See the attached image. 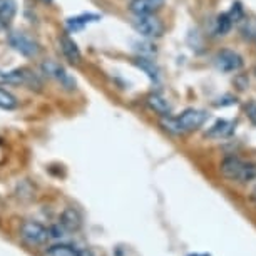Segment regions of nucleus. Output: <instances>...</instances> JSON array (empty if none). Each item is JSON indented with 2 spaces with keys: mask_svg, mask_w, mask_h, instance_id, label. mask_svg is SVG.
<instances>
[{
  "mask_svg": "<svg viewBox=\"0 0 256 256\" xmlns=\"http://www.w3.org/2000/svg\"><path fill=\"white\" fill-rule=\"evenodd\" d=\"M221 174H223L226 180H231V181H251L256 178V166L250 162H244L243 159L240 158H234V156H230L226 158L223 162H221V168H220Z\"/></svg>",
  "mask_w": 256,
  "mask_h": 256,
  "instance_id": "obj_2",
  "label": "nucleus"
},
{
  "mask_svg": "<svg viewBox=\"0 0 256 256\" xmlns=\"http://www.w3.org/2000/svg\"><path fill=\"white\" fill-rule=\"evenodd\" d=\"M190 256H211V254H208V253H202V254H198V253H196V254H190Z\"/></svg>",
  "mask_w": 256,
  "mask_h": 256,
  "instance_id": "obj_24",
  "label": "nucleus"
},
{
  "mask_svg": "<svg viewBox=\"0 0 256 256\" xmlns=\"http://www.w3.org/2000/svg\"><path fill=\"white\" fill-rule=\"evenodd\" d=\"M208 114L204 110L200 109H186L184 112L178 118H172V116H168L161 120V126L166 131L172 132V134H186V132H192L196 129H200L202 124L206 122Z\"/></svg>",
  "mask_w": 256,
  "mask_h": 256,
  "instance_id": "obj_1",
  "label": "nucleus"
},
{
  "mask_svg": "<svg viewBox=\"0 0 256 256\" xmlns=\"http://www.w3.org/2000/svg\"><path fill=\"white\" fill-rule=\"evenodd\" d=\"M40 69H42V74L50 77V79H54L60 88H64L67 90L76 89V80L72 79L69 76V72H67L57 60H52V59L44 60L40 66Z\"/></svg>",
  "mask_w": 256,
  "mask_h": 256,
  "instance_id": "obj_5",
  "label": "nucleus"
},
{
  "mask_svg": "<svg viewBox=\"0 0 256 256\" xmlns=\"http://www.w3.org/2000/svg\"><path fill=\"white\" fill-rule=\"evenodd\" d=\"M42 2H46V4H50V2H52V0H42Z\"/></svg>",
  "mask_w": 256,
  "mask_h": 256,
  "instance_id": "obj_25",
  "label": "nucleus"
},
{
  "mask_svg": "<svg viewBox=\"0 0 256 256\" xmlns=\"http://www.w3.org/2000/svg\"><path fill=\"white\" fill-rule=\"evenodd\" d=\"M231 27H233V20L230 18L228 14H221L218 17V20H216V34H220V36H226Z\"/></svg>",
  "mask_w": 256,
  "mask_h": 256,
  "instance_id": "obj_18",
  "label": "nucleus"
},
{
  "mask_svg": "<svg viewBox=\"0 0 256 256\" xmlns=\"http://www.w3.org/2000/svg\"><path fill=\"white\" fill-rule=\"evenodd\" d=\"M77 253H79V250L74 248V246L60 243V244L50 246V248L47 250L46 256H77Z\"/></svg>",
  "mask_w": 256,
  "mask_h": 256,
  "instance_id": "obj_16",
  "label": "nucleus"
},
{
  "mask_svg": "<svg viewBox=\"0 0 256 256\" xmlns=\"http://www.w3.org/2000/svg\"><path fill=\"white\" fill-rule=\"evenodd\" d=\"M0 84L7 86H26V88H40V79L30 69L18 67V69L0 70Z\"/></svg>",
  "mask_w": 256,
  "mask_h": 256,
  "instance_id": "obj_3",
  "label": "nucleus"
},
{
  "mask_svg": "<svg viewBox=\"0 0 256 256\" xmlns=\"http://www.w3.org/2000/svg\"><path fill=\"white\" fill-rule=\"evenodd\" d=\"M164 6V0H131L129 8L134 16H149L161 10Z\"/></svg>",
  "mask_w": 256,
  "mask_h": 256,
  "instance_id": "obj_10",
  "label": "nucleus"
},
{
  "mask_svg": "<svg viewBox=\"0 0 256 256\" xmlns=\"http://www.w3.org/2000/svg\"><path fill=\"white\" fill-rule=\"evenodd\" d=\"M246 114H248L250 120L256 126V102H251L248 104V108H246Z\"/></svg>",
  "mask_w": 256,
  "mask_h": 256,
  "instance_id": "obj_22",
  "label": "nucleus"
},
{
  "mask_svg": "<svg viewBox=\"0 0 256 256\" xmlns=\"http://www.w3.org/2000/svg\"><path fill=\"white\" fill-rule=\"evenodd\" d=\"M59 44H60L62 54H64V57L70 62V64H76V66L80 64L82 54H80L79 47H77V44L74 42V38H70L69 34H62L59 37Z\"/></svg>",
  "mask_w": 256,
  "mask_h": 256,
  "instance_id": "obj_9",
  "label": "nucleus"
},
{
  "mask_svg": "<svg viewBox=\"0 0 256 256\" xmlns=\"http://www.w3.org/2000/svg\"><path fill=\"white\" fill-rule=\"evenodd\" d=\"M17 14V2L16 0H0V26H8Z\"/></svg>",
  "mask_w": 256,
  "mask_h": 256,
  "instance_id": "obj_13",
  "label": "nucleus"
},
{
  "mask_svg": "<svg viewBox=\"0 0 256 256\" xmlns=\"http://www.w3.org/2000/svg\"><path fill=\"white\" fill-rule=\"evenodd\" d=\"M60 224L64 226L66 231H77L82 224L79 212H77L74 208H67L60 216Z\"/></svg>",
  "mask_w": 256,
  "mask_h": 256,
  "instance_id": "obj_14",
  "label": "nucleus"
},
{
  "mask_svg": "<svg viewBox=\"0 0 256 256\" xmlns=\"http://www.w3.org/2000/svg\"><path fill=\"white\" fill-rule=\"evenodd\" d=\"M99 16L96 14H82V16H77V17H70L66 20V28H67V34H74V32H79L82 30L86 26L92 22H98L99 20Z\"/></svg>",
  "mask_w": 256,
  "mask_h": 256,
  "instance_id": "obj_11",
  "label": "nucleus"
},
{
  "mask_svg": "<svg viewBox=\"0 0 256 256\" xmlns=\"http://www.w3.org/2000/svg\"><path fill=\"white\" fill-rule=\"evenodd\" d=\"M0 28H2V26H0Z\"/></svg>",
  "mask_w": 256,
  "mask_h": 256,
  "instance_id": "obj_27",
  "label": "nucleus"
},
{
  "mask_svg": "<svg viewBox=\"0 0 256 256\" xmlns=\"http://www.w3.org/2000/svg\"><path fill=\"white\" fill-rule=\"evenodd\" d=\"M136 66L141 67V69L146 72V74L151 77L152 80L158 79V69L154 67V64H152L151 60H148V59H136Z\"/></svg>",
  "mask_w": 256,
  "mask_h": 256,
  "instance_id": "obj_19",
  "label": "nucleus"
},
{
  "mask_svg": "<svg viewBox=\"0 0 256 256\" xmlns=\"http://www.w3.org/2000/svg\"><path fill=\"white\" fill-rule=\"evenodd\" d=\"M7 42L14 50L18 52V54L24 57H36L38 54L37 42L34 40L32 37H28L26 32H20V30L10 32L7 36Z\"/></svg>",
  "mask_w": 256,
  "mask_h": 256,
  "instance_id": "obj_6",
  "label": "nucleus"
},
{
  "mask_svg": "<svg viewBox=\"0 0 256 256\" xmlns=\"http://www.w3.org/2000/svg\"><path fill=\"white\" fill-rule=\"evenodd\" d=\"M20 238L30 246L44 244L49 238V230L37 221H26L20 228Z\"/></svg>",
  "mask_w": 256,
  "mask_h": 256,
  "instance_id": "obj_7",
  "label": "nucleus"
},
{
  "mask_svg": "<svg viewBox=\"0 0 256 256\" xmlns=\"http://www.w3.org/2000/svg\"><path fill=\"white\" fill-rule=\"evenodd\" d=\"M77 256H94V253L90 250H79Z\"/></svg>",
  "mask_w": 256,
  "mask_h": 256,
  "instance_id": "obj_23",
  "label": "nucleus"
},
{
  "mask_svg": "<svg viewBox=\"0 0 256 256\" xmlns=\"http://www.w3.org/2000/svg\"><path fill=\"white\" fill-rule=\"evenodd\" d=\"M214 64L221 72H236L243 67V59L238 52L223 49L220 50L214 57Z\"/></svg>",
  "mask_w": 256,
  "mask_h": 256,
  "instance_id": "obj_8",
  "label": "nucleus"
},
{
  "mask_svg": "<svg viewBox=\"0 0 256 256\" xmlns=\"http://www.w3.org/2000/svg\"><path fill=\"white\" fill-rule=\"evenodd\" d=\"M66 236V228L62 224H56L49 230V238H64Z\"/></svg>",
  "mask_w": 256,
  "mask_h": 256,
  "instance_id": "obj_21",
  "label": "nucleus"
},
{
  "mask_svg": "<svg viewBox=\"0 0 256 256\" xmlns=\"http://www.w3.org/2000/svg\"><path fill=\"white\" fill-rule=\"evenodd\" d=\"M233 132H234V122L221 119V120H216L214 126L206 132V136L212 139H224V138H230Z\"/></svg>",
  "mask_w": 256,
  "mask_h": 256,
  "instance_id": "obj_12",
  "label": "nucleus"
},
{
  "mask_svg": "<svg viewBox=\"0 0 256 256\" xmlns=\"http://www.w3.org/2000/svg\"><path fill=\"white\" fill-rule=\"evenodd\" d=\"M254 42H256V34H254Z\"/></svg>",
  "mask_w": 256,
  "mask_h": 256,
  "instance_id": "obj_26",
  "label": "nucleus"
},
{
  "mask_svg": "<svg viewBox=\"0 0 256 256\" xmlns=\"http://www.w3.org/2000/svg\"><path fill=\"white\" fill-rule=\"evenodd\" d=\"M228 16H230L231 20H233V24L243 20V18H244V10H243V7H241L240 2L233 4V7H231V10L228 12Z\"/></svg>",
  "mask_w": 256,
  "mask_h": 256,
  "instance_id": "obj_20",
  "label": "nucleus"
},
{
  "mask_svg": "<svg viewBox=\"0 0 256 256\" xmlns=\"http://www.w3.org/2000/svg\"><path fill=\"white\" fill-rule=\"evenodd\" d=\"M148 106L151 108L154 112H158L159 116H162V118H168V116H171V106L166 99L162 98L161 94H151L148 98Z\"/></svg>",
  "mask_w": 256,
  "mask_h": 256,
  "instance_id": "obj_15",
  "label": "nucleus"
},
{
  "mask_svg": "<svg viewBox=\"0 0 256 256\" xmlns=\"http://www.w3.org/2000/svg\"><path fill=\"white\" fill-rule=\"evenodd\" d=\"M18 106L17 98L12 92H8L6 89H0V109L12 110Z\"/></svg>",
  "mask_w": 256,
  "mask_h": 256,
  "instance_id": "obj_17",
  "label": "nucleus"
},
{
  "mask_svg": "<svg viewBox=\"0 0 256 256\" xmlns=\"http://www.w3.org/2000/svg\"><path fill=\"white\" fill-rule=\"evenodd\" d=\"M131 24L139 36L148 38L161 37L164 32V24L154 14H149V16H134Z\"/></svg>",
  "mask_w": 256,
  "mask_h": 256,
  "instance_id": "obj_4",
  "label": "nucleus"
}]
</instances>
